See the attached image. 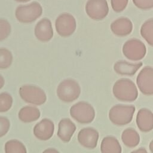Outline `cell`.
I'll return each instance as SVG.
<instances>
[{
  "label": "cell",
  "mask_w": 153,
  "mask_h": 153,
  "mask_svg": "<svg viewBox=\"0 0 153 153\" xmlns=\"http://www.w3.org/2000/svg\"><path fill=\"white\" fill-rule=\"evenodd\" d=\"M131 153H148L146 150L143 148H140L138 149H136L134 151H132Z\"/></svg>",
  "instance_id": "f546056e"
},
{
  "label": "cell",
  "mask_w": 153,
  "mask_h": 153,
  "mask_svg": "<svg viewBox=\"0 0 153 153\" xmlns=\"http://www.w3.org/2000/svg\"><path fill=\"white\" fill-rule=\"evenodd\" d=\"M134 5L138 8L149 10L153 8V0H132Z\"/></svg>",
  "instance_id": "4316f807"
},
{
  "label": "cell",
  "mask_w": 153,
  "mask_h": 153,
  "mask_svg": "<svg viewBox=\"0 0 153 153\" xmlns=\"http://www.w3.org/2000/svg\"><path fill=\"white\" fill-rule=\"evenodd\" d=\"M5 84V80L4 77L0 74V89H1Z\"/></svg>",
  "instance_id": "4dcf8cb0"
},
{
  "label": "cell",
  "mask_w": 153,
  "mask_h": 153,
  "mask_svg": "<svg viewBox=\"0 0 153 153\" xmlns=\"http://www.w3.org/2000/svg\"><path fill=\"white\" fill-rule=\"evenodd\" d=\"M102 153H121V147L118 140L112 136L103 139L100 147Z\"/></svg>",
  "instance_id": "d6986e66"
},
{
  "label": "cell",
  "mask_w": 153,
  "mask_h": 153,
  "mask_svg": "<svg viewBox=\"0 0 153 153\" xmlns=\"http://www.w3.org/2000/svg\"><path fill=\"white\" fill-rule=\"evenodd\" d=\"M56 93L60 100L64 102H72L77 99L81 93L78 82L71 78L63 80L57 86Z\"/></svg>",
  "instance_id": "3957f363"
},
{
  "label": "cell",
  "mask_w": 153,
  "mask_h": 153,
  "mask_svg": "<svg viewBox=\"0 0 153 153\" xmlns=\"http://www.w3.org/2000/svg\"><path fill=\"white\" fill-rule=\"evenodd\" d=\"M42 153H60L57 150L54 148H48L43 151Z\"/></svg>",
  "instance_id": "f1b7e54d"
},
{
  "label": "cell",
  "mask_w": 153,
  "mask_h": 153,
  "mask_svg": "<svg viewBox=\"0 0 153 153\" xmlns=\"http://www.w3.org/2000/svg\"><path fill=\"white\" fill-rule=\"evenodd\" d=\"M42 11L41 5L39 2L34 1L26 5L18 6L15 11V16L20 23H30L39 18Z\"/></svg>",
  "instance_id": "7a4b0ae2"
},
{
  "label": "cell",
  "mask_w": 153,
  "mask_h": 153,
  "mask_svg": "<svg viewBox=\"0 0 153 153\" xmlns=\"http://www.w3.org/2000/svg\"><path fill=\"white\" fill-rule=\"evenodd\" d=\"M85 10L87 16L93 20L104 19L109 13V6L106 0H88Z\"/></svg>",
  "instance_id": "9c48e42d"
},
{
  "label": "cell",
  "mask_w": 153,
  "mask_h": 153,
  "mask_svg": "<svg viewBox=\"0 0 153 153\" xmlns=\"http://www.w3.org/2000/svg\"><path fill=\"white\" fill-rule=\"evenodd\" d=\"M54 130V125L53 122L49 119L44 118L35 126L33 134L38 139L47 140L52 137Z\"/></svg>",
  "instance_id": "4fadbf2b"
},
{
  "label": "cell",
  "mask_w": 153,
  "mask_h": 153,
  "mask_svg": "<svg viewBox=\"0 0 153 153\" xmlns=\"http://www.w3.org/2000/svg\"><path fill=\"white\" fill-rule=\"evenodd\" d=\"M71 116L78 122L87 124L92 122L95 117L93 107L86 102H79L71 106Z\"/></svg>",
  "instance_id": "52a82bcc"
},
{
  "label": "cell",
  "mask_w": 153,
  "mask_h": 153,
  "mask_svg": "<svg viewBox=\"0 0 153 153\" xmlns=\"http://www.w3.org/2000/svg\"><path fill=\"white\" fill-rule=\"evenodd\" d=\"M39 110L32 106L23 107L19 112V119L24 123H30L37 120L40 117Z\"/></svg>",
  "instance_id": "ac0fdd59"
},
{
  "label": "cell",
  "mask_w": 153,
  "mask_h": 153,
  "mask_svg": "<svg viewBox=\"0 0 153 153\" xmlns=\"http://www.w3.org/2000/svg\"><path fill=\"white\" fill-rule=\"evenodd\" d=\"M134 112L135 107L133 105H117L110 109L109 118L114 124L124 126L131 122Z\"/></svg>",
  "instance_id": "277c9868"
},
{
  "label": "cell",
  "mask_w": 153,
  "mask_h": 153,
  "mask_svg": "<svg viewBox=\"0 0 153 153\" xmlns=\"http://www.w3.org/2000/svg\"><path fill=\"white\" fill-rule=\"evenodd\" d=\"M143 63L139 62L131 63L126 60H118L114 65V70L118 75L133 76L142 67Z\"/></svg>",
  "instance_id": "9a60e30c"
},
{
  "label": "cell",
  "mask_w": 153,
  "mask_h": 153,
  "mask_svg": "<svg viewBox=\"0 0 153 153\" xmlns=\"http://www.w3.org/2000/svg\"><path fill=\"white\" fill-rule=\"evenodd\" d=\"M55 28L56 32L60 36H70L76 30V20L72 14L63 13L56 18L55 20Z\"/></svg>",
  "instance_id": "ba28073f"
},
{
  "label": "cell",
  "mask_w": 153,
  "mask_h": 153,
  "mask_svg": "<svg viewBox=\"0 0 153 153\" xmlns=\"http://www.w3.org/2000/svg\"><path fill=\"white\" fill-rule=\"evenodd\" d=\"M140 35L146 42L153 46V19H149L146 20L140 27Z\"/></svg>",
  "instance_id": "44dd1931"
},
{
  "label": "cell",
  "mask_w": 153,
  "mask_h": 153,
  "mask_svg": "<svg viewBox=\"0 0 153 153\" xmlns=\"http://www.w3.org/2000/svg\"><path fill=\"white\" fill-rule=\"evenodd\" d=\"M11 31V25L8 20L0 18V41L5 39Z\"/></svg>",
  "instance_id": "d4e9b609"
},
{
  "label": "cell",
  "mask_w": 153,
  "mask_h": 153,
  "mask_svg": "<svg viewBox=\"0 0 153 153\" xmlns=\"http://www.w3.org/2000/svg\"><path fill=\"white\" fill-rule=\"evenodd\" d=\"M5 153H27L25 146L18 140L12 139L5 144Z\"/></svg>",
  "instance_id": "7402d4cb"
},
{
  "label": "cell",
  "mask_w": 153,
  "mask_h": 153,
  "mask_svg": "<svg viewBox=\"0 0 153 153\" xmlns=\"http://www.w3.org/2000/svg\"><path fill=\"white\" fill-rule=\"evenodd\" d=\"M128 2V0H111V5L115 12L121 13L126 9Z\"/></svg>",
  "instance_id": "484cf974"
},
{
  "label": "cell",
  "mask_w": 153,
  "mask_h": 153,
  "mask_svg": "<svg viewBox=\"0 0 153 153\" xmlns=\"http://www.w3.org/2000/svg\"><path fill=\"white\" fill-rule=\"evenodd\" d=\"M114 96L123 102L134 101L138 96V91L135 84L128 78L117 80L112 87Z\"/></svg>",
  "instance_id": "6da1fadb"
},
{
  "label": "cell",
  "mask_w": 153,
  "mask_h": 153,
  "mask_svg": "<svg viewBox=\"0 0 153 153\" xmlns=\"http://www.w3.org/2000/svg\"><path fill=\"white\" fill-rule=\"evenodd\" d=\"M124 56L131 61L142 60L146 55V48L144 43L140 40L132 38L127 40L122 47Z\"/></svg>",
  "instance_id": "8992f818"
},
{
  "label": "cell",
  "mask_w": 153,
  "mask_h": 153,
  "mask_svg": "<svg viewBox=\"0 0 153 153\" xmlns=\"http://www.w3.org/2000/svg\"><path fill=\"white\" fill-rule=\"evenodd\" d=\"M13 54L6 48H0V69L8 68L13 62Z\"/></svg>",
  "instance_id": "603a6c76"
},
{
  "label": "cell",
  "mask_w": 153,
  "mask_h": 153,
  "mask_svg": "<svg viewBox=\"0 0 153 153\" xmlns=\"http://www.w3.org/2000/svg\"><path fill=\"white\" fill-rule=\"evenodd\" d=\"M110 28L115 35L123 37L131 33L133 30V23L128 18L121 17L113 21Z\"/></svg>",
  "instance_id": "5bb4252c"
},
{
  "label": "cell",
  "mask_w": 153,
  "mask_h": 153,
  "mask_svg": "<svg viewBox=\"0 0 153 153\" xmlns=\"http://www.w3.org/2000/svg\"><path fill=\"white\" fill-rule=\"evenodd\" d=\"M121 139L123 142L128 147H135L140 142V136L137 132L131 128H128L123 131Z\"/></svg>",
  "instance_id": "ffe728a7"
},
{
  "label": "cell",
  "mask_w": 153,
  "mask_h": 153,
  "mask_svg": "<svg viewBox=\"0 0 153 153\" xmlns=\"http://www.w3.org/2000/svg\"><path fill=\"white\" fill-rule=\"evenodd\" d=\"M136 124L142 131L148 132L153 127V115L152 112L146 108L140 109L137 114Z\"/></svg>",
  "instance_id": "2e32d148"
},
{
  "label": "cell",
  "mask_w": 153,
  "mask_h": 153,
  "mask_svg": "<svg viewBox=\"0 0 153 153\" xmlns=\"http://www.w3.org/2000/svg\"><path fill=\"white\" fill-rule=\"evenodd\" d=\"M16 1V2H27L30 0H14Z\"/></svg>",
  "instance_id": "1f68e13d"
},
{
  "label": "cell",
  "mask_w": 153,
  "mask_h": 153,
  "mask_svg": "<svg viewBox=\"0 0 153 153\" xmlns=\"http://www.w3.org/2000/svg\"><path fill=\"white\" fill-rule=\"evenodd\" d=\"M136 83L140 91L145 95L153 94V68L150 66H145L138 74Z\"/></svg>",
  "instance_id": "30bf717a"
},
{
  "label": "cell",
  "mask_w": 153,
  "mask_h": 153,
  "mask_svg": "<svg viewBox=\"0 0 153 153\" xmlns=\"http://www.w3.org/2000/svg\"><path fill=\"white\" fill-rule=\"evenodd\" d=\"M10 123L9 120L3 116H0V137L5 136L9 131Z\"/></svg>",
  "instance_id": "83f0119b"
},
{
  "label": "cell",
  "mask_w": 153,
  "mask_h": 153,
  "mask_svg": "<svg viewBox=\"0 0 153 153\" xmlns=\"http://www.w3.org/2000/svg\"><path fill=\"white\" fill-rule=\"evenodd\" d=\"M98 139L99 133L91 127L81 129L78 134L79 143L84 147L89 149H93L97 146Z\"/></svg>",
  "instance_id": "7c38bea8"
},
{
  "label": "cell",
  "mask_w": 153,
  "mask_h": 153,
  "mask_svg": "<svg viewBox=\"0 0 153 153\" xmlns=\"http://www.w3.org/2000/svg\"><path fill=\"white\" fill-rule=\"evenodd\" d=\"M76 130L75 124L69 118L62 119L58 126L57 136L63 142H69Z\"/></svg>",
  "instance_id": "e0dca14e"
},
{
  "label": "cell",
  "mask_w": 153,
  "mask_h": 153,
  "mask_svg": "<svg viewBox=\"0 0 153 153\" xmlns=\"http://www.w3.org/2000/svg\"><path fill=\"white\" fill-rule=\"evenodd\" d=\"M13 99L10 94L7 92L0 93V112H5L11 108Z\"/></svg>",
  "instance_id": "cb8c5ba5"
},
{
  "label": "cell",
  "mask_w": 153,
  "mask_h": 153,
  "mask_svg": "<svg viewBox=\"0 0 153 153\" xmlns=\"http://www.w3.org/2000/svg\"><path fill=\"white\" fill-rule=\"evenodd\" d=\"M20 97L25 102L35 105H41L47 100L46 94L40 87L30 84L21 86L19 88Z\"/></svg>",
  "instance_id": "5b68a950"
},
{
  "label": "cell",
  "mask_w": 153,
  "mask_h": 153,
  "mask_svg": "<svg viewBox=\"0 0 153 153\" xmlns=\"http://www.w3.org/2000/svg\"><path fill=\"white\" fill-rule=\"evenodd\" d=\"M34 34L36 39L43 42H48L53 37V29L50 19L43 18L35 25Z\"/></svg>",
  "instance_id": "8fae6325"
}]
</instances>
